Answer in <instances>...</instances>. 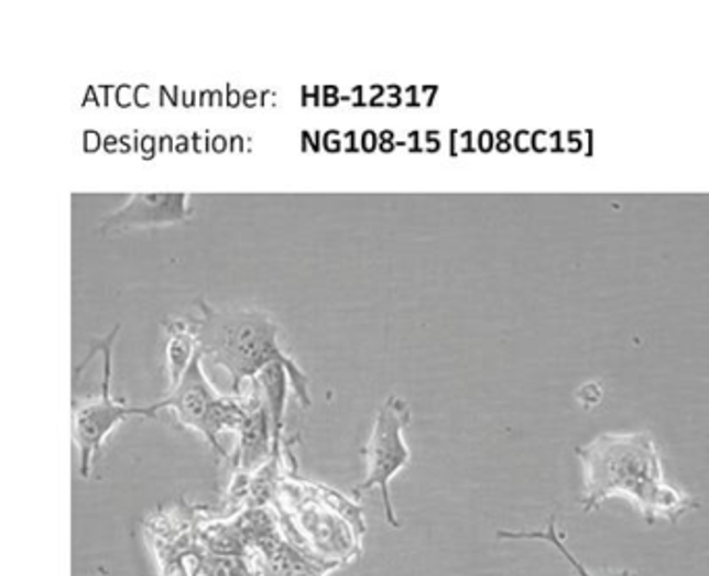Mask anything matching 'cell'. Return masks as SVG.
<instances>
[{
  "label": "cell",
  "mask_w": 709,
  "mask_h": 576,
  "mask_svg": "<svg viewBox=\"0 0 709 576\" xmlns=\"http://www.w3.org/2000/svg\"><path fill=\"white\" fill-rule=\"evenodd\" d=\"M582 465V506L596 512L612 498H626L650 522H676L695 500L666 481L659 449L650 433H603L577 447Z\"/></svg>",
  "instance_id": "cell-1"
},
{
  "label": "cell",
  "mask_w": 709,
  "mask_h": 576,
  "mask_svg": "<svg viewBox=\"0 0 709 576\" xmlns=\"http://www.w3.org/2000/svg\"><path fill=\"white\" fill-rule=\"evenodd\" d=\"M200 318H194L200 352L231 374V395H242L243 383L254 381L269 365L280 362L290 371L292 390L299 404L310 409L308 374L280 346V325L264 311H215L198 302Z\"/></svg>",
  "instance_id": "cell-2"
},
{
  "label": "cell",
  "mask_w": 709,
  "mask_h": 576,
  "mask_svg": "<svg viewBox=\"0 0 709 576\" xmlns=\"http://www.w3.org/2000/svg\"><path fill=\"white\" fill-rule=\"evenodd\" d=\"M203 360L205 356L198 352L179 385L167 391V398L152 404V409L171 410L182 427L200 433L212 452L225 460L227 452L219 444V435L223 431H240L248 412V395L217 393L206 379Z\"/></svg>",
  "instance_id": "cell-3"
},
{
  "label": "cell",
  "mask_w": 709,
  "mask_h": 576,
  "mask_svg": "<svg viewBox=\"0 0 709 576\" xmlns=\"http://www.w3.org/2000/svg\"><path fill=\"white\" fill-rule=\"evenodd\" d=\"M121 325H114L111 334L100 341H94L96 352L102 356V381L100 390L94 398H86L74 402V444L79 452V475L81 479H88L92 472V463L96 454L102 449L105 439L111 435L114 428L131 416H144V419H156V410L152 406L135 409L126 406L123 402H117L111 393L112 379V348L114 339L119 335Z\"/></svg>",
  "instance_id": "cell-4"
},
{
  "label": "cell",
  "mask_w": 709,
  "mask_h": 576,
  "mask_svg": "<svg viewBox=\"0 0 709 576\" xmlns=\"http://www.w3.org/2000/svg\"><path fill=\"white\" fill-rule=\"evenodd\" d=\"M411 409L402 398L390 395L385 400V404L377 412L373 433L362 449L367 460V477L362 483L356 485L352 491L354 498H360L371 489H379L385 519L392 529H402V522L395 517V510H393L390 485L397 472H402L411 465V447L404 437V431L411 425Z\"/></svg>",
  "instance_id": "cell-5"
},
{
  "label": "cell",
  "mask_w": 709,
  "mask_h": 576,
  "mask_svg": "<svg viewBox=\"0 0 709 576\" xmlns=\"http://www.w3.org/2000/svg\"><path fill=\"white\" fill-rule=\"evenodd\" d=\"M192 217L187 194H133L126 205L100 224V236H119L131 229L186 224Z\"/></svg>",
  "instance_id": "cell-6"
},
{
  "label": "cell",
  "mask_w": 709,
  "mask_h": 576,
  "mask_svg": "<svg viewBox=\"0 0 709 576\" xmlns=\"http://www.w3.org/2000/svg\"><path fill=\"white\" fill-rule=\"evenodd\" d=\"M240 447L236 466L246 472H257L273 458V419L262 398L261 388L252 381V395H248V412L240 427Z\"/></svg>",
  "instance_id": "cell-7"
},
{
  "label": "cell",
  "mask_w": 709,
  "mask_h": 576,
  "mask_svg": "<svg viewBox=\"0 0 709 576\" xmlns=\"http://www.w3.org/2000/svg\"><path fill=\"white\" fill-rule=\"evenodd\" d=\"M198 352H200V346L194 329V318L167 320L165 360H167L168 391L179 385L182 377L186 374Z\"/></svg>",
  "instance_id": "cell-8"
},
{
  "label": "cell",
  "mask_w": 709,
  "mask_h": 576,
  "mask_svg": "<svg viewBox=\"0 0 709 576\" xmlns=\"http://www.w3.org/2000/svg\"><path fill=\"white\" fill-rule=\"evenodd\" d=\"M261 388L262 398L273 419V458L281 460V433H283V416L287 404V388L292 385L290 371L275 362L269 365L264 371L254 379Z\"/></svg>",
  "instance_id": "cell-9"
}]
</instances>
